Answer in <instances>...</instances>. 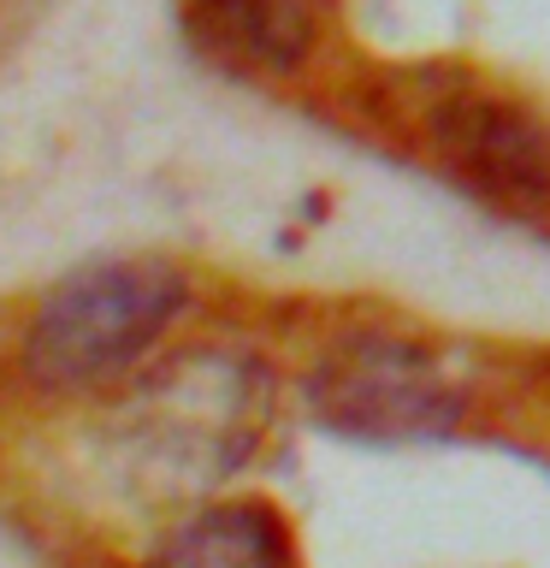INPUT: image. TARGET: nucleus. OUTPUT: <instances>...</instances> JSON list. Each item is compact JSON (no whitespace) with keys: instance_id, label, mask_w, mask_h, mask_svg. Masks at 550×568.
I'll use <instances>...</instances> for the list:
<instances>
[{"instance_id":"nucleus-1","label":"nucleus","mask_w":550,"mask_h":568,"mask_svg":"<svg viewBox=\"0 0 550 568\" xmlns=\"http://www.w3.org/2000/svg\"><path fill=\"white\" fill-rule=\"evenodd\" d=\"M190 308V273L160 255L89 261L48 284L24 320L18 367L48 397H95L131 385V373L160 349V337Z\"/></svg>"},{"instance_id":"nucleus-2","label":"nucleus","mask_w":550,"mask_h":568,"mask_svg":"<svg viewBox=\"0 0 550 568\" xmlns=\"http://www.w3.org/2000/svg\"><path fill=\"white\" fill-rule=\"evenodd\" d=\"M273 420V373L248 355L195 349L142 373L124 408V438L142 468H160L172 486H213L255 456Z\"/></svg>"},{"instance_id":"nucleus-3","label":"nucleus","mask_w":550,"mask_h":568,"mask_svg":"<svg viewBox=\"0 0 550 568\" xmlns=\"http://www.w3.org/2000/svg\"><path fill=\"white\" fill-rule=\"evenodd\" d=\"M314 420L344 438L408 444L438 438L468 415V385L415 332H337L302 379Z\"/></svg>"},{"instance_id":"nucleus-4","label":"nucleus","mask_w":550,"mask_h":568,"mask_svg":"<svg viewBox=\"0 0 550 568\" xmlns=\"http://www.w3.org/2000/svg\"><path fill=\"white\" fill-rule=\"evenodd\" d=\"M415 131L426 154L479 202L503 213L550 207V124L532 106L479 83H444L420 101Z\"/></svg>"},{"instance_id":"nucleus-5","label":"nucleus","mask_w":550,"mask_h":568,"mask_svg":"<svg viewBox=\"0 0 550 568\" xmlns=\"http://www.w3.org/2000/svg\"><path fill=\"white\" fill-rule=\"evenodd\" d=\"M184 36L202 60L243 78H291L319 42L314 0H184Z\"/></svg>"},{"instance_id":"nucleus-6","label":"nucleus","mask_w":550,"mask_h":568,"mask_svg":"<svg viewBox=\"0 0 550 568\" xmlns=\"http://www.w3.org/2000/svg\"><path fill=\"white\" fill-rule=\"evenodd\" d=\"M149 568H302L291 521L266 497H225L184 515Z\"/></svg>"}]
</instances>
